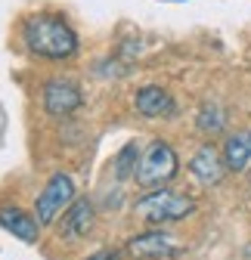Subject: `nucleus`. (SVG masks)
Here are the masks:
<instances>
[{
	"label": "nucleus",
	"instance_id": "f257e3e1",
	"mask_svg": "<svg viewBox=\"0 0 251 260\" xmlns=\"http://www.w3.org/2000/svg\"><path fill=\"white\" fill-rule=\"evenodd\" d=\"M22 41L41 59H72L78 53V35L72 31V25L50 13L28 16L22 25Z\"/></svg>",
	"mask_w": 251,
	"mask_h": 260
},
{
	"label": "nucleus",
	"instance_id": "f03ea898",
	"mask_svg": "<svg viewBox=\"0 0 251 260\" xmlns=\"http://www.w3.org/2000/svg\"><path fill=\"white\" fill-rule=\"evenodd\" d=\"M134 214L152 226H162V223H177V220H186L190 214H196V202L174 189H152L146 199L134 205Z\"/></svg>",
	"mask_w": 251,
	"mask_h": 260
},
{
	"label": "nucleus",
	"instance_id": "7ed1b4c3",
	"mask_svg": "<svg viewBox=\"0 0 251 260\" xmlns=\"http://www.w3.org/2000/svg\"><path fill=\"white\" fill-rule=\"evenodd\" d=\"M180 171V158L177 152L165 143V140H155L149 143V149L140 155V165H137V183L143 189H159L165 183H171Z\"/></svg>",
	"mask_w": 251,
	"mask_h": 260
},
{
	"label": "nucleus",
	"instance_id": "20e7f679",
	"mask_svg": "<svg viewBox=\"0 0 251 260\" xmlns=\"http://www.w3.org/2000/svg\"><path fill=\"white\" fill-rule=\"evenodd\" d=\"M72 202H75V183H72V177H66V174H53L50 183L41 189L38 202H35V214H38L41 226L56 223V217L66 214Z\"/></svg>",
	"mask_w": 251,
	"mask_h": 260
},
{
	"label": "nucleus",
	"instance_id": "39448f33",
	"mask_svg": "<svg viewBox=\"0 0 251 260\" xmlns=\"http://www.w3.org/2000/svg\"><path fill=\"white\" fill-rule=\"evenodd\" d=\"M128 254L137 260H171L183 254V245L177 242V236L165 233V230H152L143 236H134L128 242Z\"/></svg>",
	"mask_w": 251,
	"mask_h": 260
},
{
	"label": "nucleus",
	"instance_id": "423d86ee",
	"mask_svg": "<svg viewBox=\"0 0 251 260\" xmlns=\"http://www.w3.org/2000/svg\"><path fill=\"white\" fill-rule=\"evenodd\" d=\"M81 103H84V93H81V87L75 81H69V78H53V81L44 84V109H47V115L66 118V115L78 112Z\"/></svg>",
	"mask_w": 251,
	"mask_h": 260
},
{
	"label": "nucleus",
	"instance_id": "0eeeda50",
	"mask_svg": "<svg viewBox=\"0 0 251 260\" xmlns=\"http://www.w3.org/2000/svg\"><path fill=\"white\" fill-rule=\"evenodd\" d=\"M190 171H193V177L202 183V186H217L224 177H227V158L217 152L214 146H202L196 155H193V161H190Z\"/></svg>",
	"mask_w": 251,
	"mask_h": 260
},
{
	"label": "nucleus",
	"instance_id": "6e6552de",
	"mask_svg": "<svg viewBox=\"0 0 251 260\" xmlns=\"http://www.w3.org/2000/svg\"><path fill=\"white\" fill-rule=\"evenodd\" d=\"M0 226H4L7 233H13L16 239L28 242V245H35L38 236H41V220H38V214H28V211L13 208V205L0 208Z\"/></svg>",
	"mask_w": 251,
	"mask_h": 260
},
{
	"label": "nucleus",
	"instance_id": "1a4fd4ad",
	"mask_svg": "<svg viewBox=\"0 0 251 260\" xmlns=\"http://www.w3.org/2000/svg\"><path fill=\"white\" fill-rule=\"evenodd\" d=\"M134 103H137V112H140L143 118H174V115H177L174 96H171L168 90H162V87H155V84L143 87V90L137 93Z\"/></svg>",
	"mask_w": 251,
	"mask_h": 260
},
{
	"label": "nucleus",
	"instance_id": "9d476101",
	"mask_svg": "<svg viewBox=\"0 0 251 260\" xmlns=\"http://www.w3.org/2000/svg\"><path fill=\"white\" fill-rule=\"evenodd\" d=\"M62 236H66L69 242H78L81 236H87L93 230V205L87 199H75L69 205V211L62 214Z\"/></svg>",
	"mask_w": 251,
	"mask_h": 260
},
{
	"label": "nucleus",
	"instance_id": "9b49d317",
	"mask_svg": "<svg viewBox=\"0 0 251 260\" xmlns=\"http://www.w3.org/2000/svg\"><path fill=\"white\" fill-rule=\"evenodd\" d=\"M224 158H227V168L230 171H245L248 161H251V130H242V134H233L224 146Z\"/></svg>",
	"mask_w": 251,
	"mask_h": 260
},
{
	"label": "nucleus",
	"instance_id": "f8f14e48",
	"mask_svg": "<svg viewBox=\"0 0 251 260\" xmlns=\"http://www.w3.org/2000/svg\"><path fill=\"white\" fill-rule=\"evenodd\" d=\"M199 127L205 130V134H224V127H227V115H224V109H221V106H214V103L202 106V109H199Z\"/></svg>",
	"mask_w": 251,
	"mask_h": 260
},
{
	"label": "nucleus",
	"instance_id": "ddd939ff",
	"mask_svg": "<svg viewBox=\"0 0 251 260\" xmlns=\"http://www.w3.org/2000/svg\"><path fill=\"white\" fill-rule=\"evenodd\" d=\"M137 165H140L137 143H128V146L118 152V158H115V174H118V180H128L131 174H137Z\"/></svg>",
	"mask_w": 251,
	"mask_h": 260
},
{
	"label": "nucleus",
	"instance_id": "4468645a",
	"mask_svg": "<svg viewBox=\"0 0 251 260\" xmlns=\"http://www.w3.org/2000/svg\"><path fill=\"white\" fill-rule=\"evenodd\" d=\"M87 260H121L118 251H97V254H90Z\"/></svg>",
	"mask_w": 251,
	"mask_h": 260
},
{
	"label": "nucleus",
	"instance_id": "2eb2a0df",
	"mask_svg": "<svg viewBox=\"0 0 251 260\" xmlns=\"http://www.w3.org/2000/svg\"><path fill=\"white\" fill-rule=\"evenodd\" d=\"M242 257H245V260H251V245H245V251H242Z\"/></svg>",
	"mask_w": 251,
	"mask_h": 260
}]
</instances>
